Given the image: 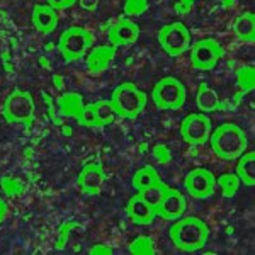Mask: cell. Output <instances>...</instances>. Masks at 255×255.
Here are the masks:
<instances>
[{
	"label": "cell",
	"mask_w": 255,
	"mask_h": 255,
	"mask_svg": "<svg viewBox=\"0 0 255 255\" xmlns=\"http://www.w3.org/2000/svg\"><path fill=\"white\" fill-rule=\"evenodd\" d=\"M168 237L180 252H197L208 244L209 226L196 216H180L174 220Z\"/></svg>",
	"instance_id": "6da1fadb"
},
{
	"label": "cell",
	"mask_w": 255,
	"mask_h": 255,
	"mask_svg": "<svg viewBox=\"0 0 255 255\" xmlns=\"http://www.w3.org/2000/svg\"><path fill=\"white\" fill-rule=\"evenodd\" d=\"M211 150L221 160H237L249 146L245 131L233 123H223L209 134Z\"/></svg>",
	"instance_id": "7a4b0ae2"
},
{
	"label": "cell",
	"mask_w": 255,
	"mask_h": 255,
	"mask_svg": "<svg viewBox=\"0 0 255 255\" xmlns=\"http://www.w3.org/2000/svg\"><path fill=\"white\" fill-rule=\"evenodd\" d=\"M109 102L119 118L136 119L145 109L148 96L141 89H138L133 82H123L113 90Z\"/></svg>",
	"instance_id": "3957f363"
},
{
	"label": "cell",
	"mask_w": 255,
	"mask_h": 255,
	"mask_svg": "<svg viewBox=\"0 0 255 255\" xmlns=\"http://www.w3.org/2000/svg\"><path fill=\"white\" fill-rule=\"evenodd\" d=\"M187 92L184 84L175 77H163L151 89V101L160 111H179L184 108Z\"/></svg>",
	"instance_id": "277c9868"
},
{
	"label": "cell",
	"mask_w": 255,
	"mask_h": 255,
	"mask_svg": "<svg viewBox=\"0 0 255 255\" xmlns=\"http://www.w3.org/2000/svg\"><path fill=\"white\" fill-rule=\"evenodd\" d=\"M34 99L27 90L14 89L2 106V116L9 125H29L34 119Z\"/></svg>",
	"instance_id": "5b68a950"
},
{
	"label": "cell",
	"mask_w": 255,
	"mask_h": 255,
	"mask_svg": "<svg viewBox=\"0 0 255 255\" xmlns=\"http://www.w3.org/2000/svg\"><path fill=\"white\" fill-rule=\"evenodd\" d=\"M94 44V34L85 27L73 26L61 32L58 39V49L65 61H79L82 56L87 55V49Z\"/></svg>",
	"instance_id": "8992f818"
},
{
	"label": "cell",
	"mask_w": 255,
	"mask_h": 255,
	"mask_svg": "<svg viewBox=\"0 0 255 255\" xmlns=\"http://www.w3.org/2000/svg\"><path fill=\"white\" fill-rule=\"evenodd\" d=\"M157 41L168 56H180L191 48V32L182 22H172L160 27Z\"/></svg>",
	"instance_id": "52a82bcc"
},
{
	"label": "cell",
	"mask_w": 255,
	"mask_h": 255,
	"mask_svg": "<svg viewBox=\"0 0 255 255\" xmlns=\"http://www.w3.org/2000/svg\"><path fill=\"white\" fill-rule=\"evenodd\" d=\"M211 131V119L206 116V113H192L180 123V136L191 146L204 145Z\"/></svg>",
	"instance_id": "ba28073f"
},
{
	"label": "cell",
	"mask_w": 255,
	"mask_h": 255,
	"mask_svg": "<svg viewBox=\"0 0 255 255\" xmlns=\"http://www.w3.org/2000/svg\"><path fill=\"white\" fill-rule=\"evenodd\" d=\"M216 187V177L213 175L211 170L204 167L192 168L184 177V189L187 194L194 199H208L215 194Z\"/></svg>",
	"instance_id": "9c48e42d"
},
{
	"label": "cell",
	"mask_w": 255,
	"mask_h": 255,
	"mask_svg": "<svg viewBox=\"0 0 255 255\" xmlns=\"http://www.w3.org/2000/svg\"><path fill=\"white\" fill-rule=\"evenodd\" d=\"M223 56V46L216 39L206 38L192 44L191 63L197 70H211Z\"/></svg>",
	"instance_id": "30bf717a"
},
{
	"label": "cell",
	"mask_w": 255,
	"mask_h": 255,
	"mask_svg": "<svg viewBox=\"0 0 255 255\" xmlns=\"http://www.w3.org/2000/svg\"><path fill=\"white\" fill-rule=\"evenodd\" d=\"M187 209V199L179 189H174V187H167V191L163 192V197L162 201L158 203L157 209V216H162L165 220H170L174 221L177 218L184 216Z\"/></svg>",
	"instance_id": "8fae6325"
},
{
	"label": "cell",
	"mask_w": 255,
	"mask_h": 255,
	"mask_svg": "<svg viewBox=\"0 0 255 255\" xmlns=\"http://www.w3.org/2000/svg\"><path fill=\"white\" fill-rule=\"evenodd\" d=\"M139 38V26L128 17H121L109 27V41L113 46H129Z\"/></svg>",
	"instance_id": "7c38bea8"
},
{
	"label": "cell",
	"mask_w": 255,
	"mask_h": 255,
	"mask_svg": "<svg viewBox=\"0 0 255 255\" xmlns=\"http://www.w3.org/2000/svg\"><path fill=\"white\" fill-rule=\"evenodd\" d=\"M104 168H102L101 163H87L80 170L77 184H79V189L84 194H99L102 184H104Z\"/></svg>",
	"instance_id": "4fadbf2b"
},
{
	"label": "cell",
	"mask_w": 255,
	"mask_h": 255,
	"mask_svg": "<svg viewBox=\"0 0 255 255\" xmlns=\"http://www.w3.org/2000/svg\"><path fill=\"white\" fill-rule=\"evenodd\" d=\"M31 22L41 34H51L58 27V10L49 7L48 3H36L32 7Z\"/></svg>",
	"instance_id": "5bb4252c"
},
{
	"label": "cell",
	"mask_w": 255,
	"mask_h": 255,
	"mask_svg": "<svg viewBox=\"0 0 255 255\" xmlns=\"http://www.w3.org/2000/svg\"><path fill=\"white\" fill-rule=\"evenodd\" d=\"M126 215L129 216V220L133 221V223L141 225V226L153 223V220L157 218L155 208L150 206V204L139 196V192L129 197V201H128V204H126Z\"/></svg>",
	"instance_id": "9a60e30c"
},
{
	"label": "cell",
	"mask_w": 255,
	"mask_h": 255,
	"mask_svg": "<svg viewBox=\"0 0 255 255\" xmlns=\"http://www.w3.org/2000/svg\"><path fill=\"white\" fill-rule=\"evenodd\" d=\"M114 55H116V46L113 44H101V46L92 48L87 55V72L92 75L106 72L109 63L114 60Z\"/></svg>",
	"instance_id": "2e32d148"
},
{
	"label": "cell",
	"mask_w": 255,
	"mask_h": 255,
	"mask_svg": "<svg viewBox=\"0 0 255 255\" xmlns=\"http://www.w3.org/2000/svg\"><path fill=\"white\" fill-rule=\"evenodd\" d=\"M196 106L201 113H215L221 109V101L216 90H213L206 82L199 84L196 94Z\"/></svg>",
	"instance_id": "e0dca14e"
},
{
	"label": "cell",
	"mask_w": 255,
	"mask_h": 255,
	"mask_svg": "<svg viewBox=\"0 0 255 255\" xmlns=\"http://www.w3.org/2000/svg\"><path fill=\"white\" fill-rule=\"evenodd\" d=\"M56 106H58L60 113L63 114V116L79 119L82 109H84V106H85V102H84L82 94H79V92H65V94H61V96L58 97Z\"/></svg>",
	"instance_id": "ac0fdd59"
},
{
	"label": "cell",
	"mask_w": 255,
	"mask_h": 255,
	"mask_svg": "<svg viewBox=\"0 0 255 255\" xmlns=\"http://www.w3.org/2000/svg\"><path fill=\"white\" fill-rule=\"evenodd\" d=\"M237 160H238V163H237L235 174L238 175L240 182L249 187H254L255 186V151H245V153H242Z\"/></svg>",
	"instance_id": "d6986e66"
},
{
	"label": "cell",
	"mask_w": 255,
	"mask_h": 255,
	"mask_svg": "<svg viewBox=\"0 0 255 255\" xmlns=\"http://www.w3.org/2000/svg\"><path fill=\"white\" fill-rule=\"evenodd\" d=\"M233 32L240 41L252 43L255 39V15L252 12H245L240 14L233 22Z\"/></svg>",
	"instance_id": "ffe728a7"
},
{
	"label": "cell",
	"mask_w": 255,
	"mask_h": 255,
	"mask_svg": "<svg viewBox=\"0 0 255 255\" xmlns=\"http://www.w3.org/2000/svg\"><path fill=\"white\" fill-rule=\"evenodd\" d=\"M158 182H162V177H160L157 168L153 165H145V167L138 168L133 175V180H131V184H133V187L136 189V191H141V189L153 186V184H158Z\"/></svg>",
	"instance_id": "44dd1931"
},
{
	"label": "cell",
	"mask_w": 255,
	"mask_h": 255,
	"mask_svg": "<svg viewBox=\"0 0 255 255\" xmlns=\"http://www.w3.org/2000/svg\"><path fill=\"white\" fill-rule=\"evenodd\" d=\"M96 104V118H97V128H104L114 123V119L118 118L116 111L111 106L109 101H97Z\"/></svg>",
	"instance_id": "7402d4cb"
},
{
	"label": "cell",
	"mask_w": 255,
	"mask_h": 255,
	"mask_svg": "<svg viewBox=\"0 0 255 255\" xmlns=\"http://www.w3.org/2000/svg\"><path fill=\"white\" fill-rule=\"evenodd\" d=\"M216 184L220 186L221 194H223L225 199H232V197L237 194V191L242 182L237 174H223L216 179Z\"/></svg>",
	"instance_id": "603a6c76"
},
{
	"label": "cell",
	"mask_w": 255,
	"mask_h": 255,
	"mask_svg": "<svg viewBox=\"0 0 255 255\" xmlns=\"http://www.w3.org/2000/svg\"><path fill=\"white\" fill-rule=\"evenodd\" d=\"M167 187L168 186L162 180V182L153 184V186H148V187L141 189V191H138V192H139V196H141L143 199L150 204V206H153L155 209H157L158 203L162 201V197H163V192L167 191Z\"/></svg>",
	"instance_id": "cb8c5ba5"
},
{
	"label": "cell",
	"mask_w": 255,
	"mask_h": 255,
	"mask_svg": "<svg viewBox=\"0 0 255 255\" xmlns=\"http://www.w3.org/2000/svg\"><path fill=\"white\" fill-rule=\"evenodd\" d=\"M237 84L242 94L252 92L255 87V70L254 67H240L237 70Z\"/></svg>",
	"instance_id": "d4e9b609"
},
{
	"label": "cell",
	"mask_w": 255,
	"mask_h": 255,
	"mask_svg": "<svg viewBox=\"0 0 255 255\" xmlns=\"http://www.w3.org/2000/svg\"><path fill=\"white\" fill-rule=\"evenodd\" d=\"M129 252L133 255H153L155 254V245L153 240L150 237H136V240L131 242Z\"/></svg>",
	"instance_id": "484cf974"
},
{
	"label": "cell",
	"mask_w": 255,
	"mask_h": 255,
	"mask_svg": "<svg viewBox=\"0 0 255 255\" xmlns=\"http://www.w3.org/2000/svg\"><path fill=\"white\" fill-rule=\"evenodd\" d=\"M0 186H2L3 192H5L7 196H20L24 192V182L19 179V177H12V175H5L2 179V182H0Z\"/></svg>",
	"instance_id": "4316f807"
},
{
	"label": "cell",
	"mask_w": 255,
	"mask_h": 255,
	"mask_svg": "<svg viewBox=\"0 0 255 255\" xmlns=\"http://www.w3.org/2000/svg\"><path fill=\"white\" fill-rule=\"evenodd\" d=\"M80 126L84 128H97V118H96V104L90 102V104H85L84 109H82L79 119H77Z\"/></svg>",
	"instance_id": "83f0119b"
},
{
	"label": "cell",
	"mask_w": 255,
	"mask_h": 255,
	"mask_svg": "<svg viewBox=\"0 0 255 255\" xmlns=\"http://www.w3.org/2000/svg\"><path fill=\"white\" fill-rule=\"evenodd\" d=\"M148 7H150L148 0H125L123 10L126 17H131V15H141L143 12L148 10Z\"/></svg>",
	"instance_id": "f1b7e54d"
},
{
	"label": "cell",
	"mask_w": 255,
	"mask_h": 255,
	"mask_svg": "<svg viewBox=\"0 0 255 255\" xmlns=\"http://www.w3.org/2000/svg\"><path fill=\"white\" fill-rule=\"evenodd\" d=\"M77 226H79V223H77V221H73V220H68V221H65V223L61 225L60 237H58V240H56V249L61 250L65 245H67L68 237H70V232H72L73 228H77Z\"/></svg>",
	"instance_id": "f546056e"
},
{
	"label": "cell",
	"mask_w": 255,
	"mask_h": 255,
	"mask_svg": "<svg viewBox=\"0 0 255 255\" xmlns=\"http://www.w3.org/2000/svg\"><path fill=\"white\" fill-rule=\"evenodd\" d=\"M151 153H153V158L157 160V163H162V165H167V163H170V160H172V153H170V150H168V146L162 145V143L155 145L153 150H151Z\"/></svg>",
	"instance_id": "4dcf8cb0"
},
{
	"label": "cell",
	"mask_w": 255,
	"mask_h": 255,
	"mask_svg": "<svg viewBox=\"0 0 255 255\" xmlns=\"http://www.w3.org/2000/svg\"><path fill=\"white\" fill-rule=\"evenodd\" d=\"M46 3L49 7H53L55 10H63V9H68V7L75 5L77 0H46Z\"/></svg>",
	"instance_id": "1f68e13d"
},
{
	"label": "cell",
	"mask_w": 255,
	"mask_h": 255,
	"mask_svg": "<svg viewBox=\"0 0 255 255\" xmlns=\"http://www.w3.org/2000/svg\"><path fill=\"white\" fill-rule=\"evenodd\" d=\"M89 254L90 255H111L113 254V249L108 245H102V244H99L96 247H92V249L89 250Z\"/></svg>",
	"instance_id": "d6a6232c"
},
{
	"label": "cell",
	"mask_w": 255,
	"mask_h": 255,
	"mask_svg": "<svg viewBox=\"0 0 255 255\" xmlns=\"http://www.w3.org/2000/svg\"><path fill=\"white\" fill-rule=\"evenodd\" d=\"M77 3L82 7V9H85V10H96L97 7H99V0H77Z\"/></svg>",
	"instance_id": "836d02e7"
},
{
	"label": "cell",
	"mask_w": 255,
	"mask_h": 255,
	"mask_svg": "<svg viewBox=\"0 0 255 255\" xmlns=\"http://www.w3.org/2000/svg\"><path fill=\"white\" fill-rule=\"evenodd\" d=\"M191 9H192V3L182 2V0H177V3L174 5V10L177 12V14H187Z\"/></svg>",
	"instance_id": "e575fe53"
},
{
	"label": "cell",
	"mask_w": 255,
	"mask_h": 255,
	"mask_svg": "<svg viewBox=\"0 0 255 255\" xmlns=\"http://www.w3.org/2000/svg\"><path fill=\"white\" fill-rule=\"evenodd\" d=\"M53 82H55V87H56V89H60V90H63V89H65L63 77L58 75V73H55V75H53Z\"/></svg>",
	"instance_id": "d590c367"
},
{
	"label": "cell",
	"mask_w": 255,
	"mask_h": 255,
	"mask_svg": "<svg viewBox=\"0 0 255 255\" xmlns=\"http://www.w3.org/2000/svg\"><path fill=\"white\" fill-rule=\"evenodd\" d=\"M5 216H7V204L3 203V199L0 197V223L5 220Z\"/></svg>",
	"instance_id": "8d00e7d4"
},
{
	"label": "cell",
	"mask_w": 255,
	"mask_h": 255,
	"mask_svg": "<svg viewBox=\"0 0 255 255\" xmlns=\"http://www.w3.org/2000/svg\"><path fill=\"white\" fill-rule=\"evenodd\" d=\"M39 65H41V67H43L44 70H49V68H51V63H49V60H48L44 55L39 58Z\"/></svg>",
	"instance_id": "74e56055"
},
{
	"label": "cell",
	"mask_w": 255,
	"mask_h": 255,
	"mask_svg": "<svg viewBox=\"0 0 255 255\" xmlns=\"http://www.w3.org/2000/svg\"><path fill=\"white\" fill-rule=\"evenodd\" d=\"M237 0H221V5L225 7V9H232V7H235Z\"/></svg>",
	"instance_id": "f35d334b"
},
{
	"label": "cell",
	"mask_w": 255,
	"mask_h": 255,
	"mask_svg": "<svg viewBox=\"0 0 255 255\" xmlns=\"http://www.w3.org/2000/svg\"><path fill=\"white\" fill-rule=\"evenodd\" d=\"M182 2H187V3H194V0H182Z\"/></svg>",
	"instance_id": "ab89813d"
}]
</instances>
